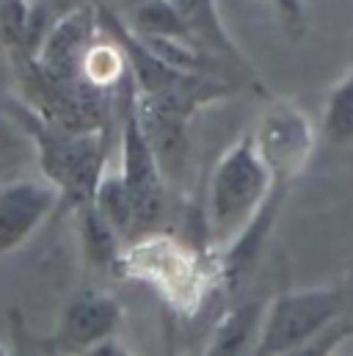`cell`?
<instances>
[{"mask_svg":"<svg viewBox=\"0 0 353 356\" xmlns=\"http://www.w3.org/2000/svg\"><path fill=\"white\" fill-rule=\"evenodd\" d=\"M270 188H273L270 172L265 169L254 136L249 130L218 158L210 175L204 227L213 246V257H218L252 224V218L265 204Z\"/></svg>","mask_w":353,"mask_h":356,"instance_id":"6da1fadb","label":"cell"},{"mask_svg":"<svg viewBox=\"0 0 353 356\" xmlns=\"http://www.w3.org/2000/svg\"><path fill=\"white\" fill-rule=\"evenodd\" d=\"M119 268L130 279L149 284L179 312H193L218 276L215 260L158 229L133 238L119 254Z\"/></svg>","mask_w":353,"mask_h":356,"instance_id":"7a4b0ae2","label":"cell"},{"mask_svg":"<svg viewBox=\"0 0 353 356\" xmlns=\"http://www.w3.org/2000/svg\"><path fill=\"white\" fill-rule=\"evenodd\" d=\"M31 136L47 182H53L72 210L91 204L94 188L108 169V149L102 130H61L44 119L31 122Z\"/></svg>","mask_w":353,"mask_h":356,"instance_id":"3957f363","label":"cell"},{"mask_svg":"<svg viewBox=\"0 0 353 356\" xmlns=\"http://www.w3.org/2000/svg\"><path fill=\"white\" fill-rule=\"evenodd\" d=\"M345 318V287H309L276 296L263 315L252 356H281Z\"/></svg>","mask_w":353,"mask_h":356,"instance_id":"277c9868","label":"cell"},{"mask_svg":"<svg viewBox=\"0 0 353 356\" xmlns=\"http://www.w3.org/2000/svg\"><path fill=\"white\" fill-rule=\"evenodd\" d=\"M254 144L270 172L273 185H293L306 169L315 152V124L312 119L287 99H273L257 119Z\"/></svg>","mask_w":353,"mask_h":356,"instance_id":"5b68a950","label":"cell"},{"mask_svg":"<svg viewBox=\"0 0 353 356\" xmlns=\"http://www.w3.org/2000/svg\"><path fill=\"white\" fill-rule=\"evenodd\" d=\"M97 36H99V25L94 6H83L81 11L56 22L44 33L39 47L31 53L39 67V75L58 89L75 91L78 83H83L81 81L83 58Z\"/></svg>","mask_w":353,"mask_h":356,"instance_id":"8992f818","label":"cell"},{"mask_svg":"<svg viewBox=\"0 0 353 356\" xmlns=\"http://www.w3.org/2000/svg\"><path fill=\"white\" fill-rule=\"evenodd\" d=\"M58 204L61 193L47 179H11L0 185V257L28 243Z\"/></svg>","mask_w":353,"mask_h":356,"instance_id":"52a82bcc","label":"cell"},{"mask_svg":"<svg viewBox=\"0 0 353 356\" xmlns=\"http://www.w3.org/2000/svg\"><path fill=\"white\" fill-rule=\"evenodd\" d=\"M119 323H122L119 301L108 293L86 290L64 307L56 340L64 351L81 356L83 351L94 348L97 343L116 337Z\"/></svg>","mask_w":353,"mask_h":356,"instance_id":"ba28073f","label":"cell"},{"mask_svg":"<svg viewBox=\"0 0 353 356\" xmlns=\"http://www.w3.org/2000/svg\"><path fill=\"white\" fill-rule=\"evenodd\" d=\"M174 8L179 11L190 39L210 56L227 61L235 72H243L246 78L257 81L252 64L246 61V56L240 53V47L235 44V39L227 33L221 17H218V8H215V0H172Z\"/></svg>","mask_w":353,"mask_h":356,"instance_id":"9c48e42d","label":"cell"},{"mask_svg":"<svg viewBox=\"0 0 353 356\" xmlns=\"http://www.w3.org/2000/svg\"><path fill=\"white\" fill-rule=\"evenodd\" d=\"M265 307L268 304L263 301H249L227 312L218 321L204 356H252L257 337H260Z\"/></svg>","mask_w":353,"mask_h":356,"instance_id":"30bf717a","label":"cell"},{"mask_svg":"<svg viewBox=\"0 0 353 356\" xmlns=\"http://www.w3.org/2000/svg\"><path fill=\"white\" fill-rule=\"evenodd\" d=\"M91 207L110 224L119 238H133V193L116 166H108L94 188Z\"/></svg>","mask_w":353,"mask_h":356,"instance_id":"8fae6325","label":"cell"},{"mask_svg":"<svg viewBox=\"0 0 353 356\" xmlns=\"http://www.w3.org/2000/svg\"><path fill=\"white\" fill-rule=\"evenodd\" d=\"M127 78H130V70H127V58L122 47L99 31V36L94 39V44L88 47L86 58H83L81 81L86 83V89L105 91L113 86H124Z\"/></svg>","mask_w":353,"mask_h":356,"instance_id":"7c38bea8","label":"cell"},{"mask_svg":"<svg viewBox=\"0 0 353 356\" xmlns=\"http://www.w3.org/2000/svg\"><path fill=\"white\" fill-rule=\"evenodd\" d=\"M127 28L138 36H163V39H185L193 42L179 11L172 0H138L130 11ZM196 44V42H193ZM199 47V44H196Z\"/></svg>","mask_w":353,"mask_h":356,"instance_id":"4fadbf2b","label":"cell"},{"mask_svg":"<svg viewBox=\"0 0 353 356\" xmlns=\"http://www.w3.org/2000/svg\"><path fill=\"white\" fill-rule=\"evenodd\" d=\"M78 213V227H81V238L86 246V254L91 257L94 266H119V254L124 246H119V235L110 229V224L91 207L83 204L75 210Z\"/></svg>","mask_w":353,"mask_h":356,"instance_id":"5bb4252c","label":"cell"},{"mask_svg":"<svg viewBox=\"0 0 353 356\" xmlns=\"http://www.w3.org/2000/svg\"><path fill=\"white\" fill-rule=\"evenodd\" d=\"M88 6V0H25V31H22V44L28 47V53H33L39 47V42L44 39V33L61 22L64 17L81 11Z\"/></svg>","mask_w":353,"mask_h":356,"instance_id":"9a60e30c","label":"cell"},{"mask_svg":"<svg viewBox=\"0 0 353 356\" xmlns=\"http://www.w3.org/2000/svg\"><path fill=\"white\" fill-rule=\"evenodd\" d=\"M323 136L331 144H353V70L331 89L326 99Z\"/></svg>","mask_w":353,"mask_h":356,"instance_id":"2e32d148","label":"cell"},{"mask_svg":"<svg viewBox=\"0 0 353 356\" xmlns=\"http://www.w3.org/2000/svg\"><path fill=\"white\" fill-rule=\"evenodd\" d=\"M353 334V323L348 318H343V321H337L334 326H329L320 337H315V340H309L306 346H301V348H293V351H287V354L281 356H331L337 351V346Z\"/></svg>","mask_w":353,"mask_h":356,"instance_id":"e0dca14e","label":"cell"},{"mask_svg":"<svg viewBox=\"0 0 353 356\" xmlns=\"http://www.w3.org/2000/svg\"><path fill=\"white\" fill-rule=\"evenodd\" d=\"M270 3H273L276 14H279L281 25L295 39L304 36V31H306V3L304 0H270Z\"/></svg>","mask_w":353,"mask_h":356,"instance_id":"ac0fdd59","label":"cell"},{"mask_svg":"<svg viewBox=\"0 0 353 356\" xmlns=\"http://www.w3.org/2000/svg\"><path fill=\"white\" fill-rule=\"evenodd\" d=\"M81 356H133V354L127 351V346H124L119 337H110V340H102V343H97L94 348L83 351Z\"/></svg>","mask_w":353,"mask_h":356,"instance_id":"d6986e66","label":"cell"},{"mask_svg":"<svg viewBox=\"0 0 353 356\" xmlns=\"http://www.w3.org/2000/svg\"><path fill=\"white\" fill-rule=\"evenodd\" d=\"M14 141H17V138H14V130L0 119V152L8 149V147H14Z\"/></svg>","mask_w":353,"mask_h":356,"instance_id":"ffe728a7","label":"cell"},{"mask_svg":"<svg viewBox=\"0 0 353 356\" xmlns=\"http://www.w3.org/2000/svg\"><path fill=\"white\" fill-rule=\"evenodd\" d=\"M345 312H348V321L353 323V276L348 282V287H345Z\"/></svg>","mask_w":353,"mask_h":356,"instance_id":"44dd1931","label":"cell"},{"mask_svg":"<svg viewBox=\"0 0 353 356\" xmlns=\"http://www.w3.org/2000/svg\"><path fill=\"white\" fill-rule=\"evenodd\" d=\"M6 3H14V6H25V0H6Z\"/></svg>","mask_w":353,"mask_h":356,"instance_id":"7402d4cb","label":"cell"},{"mask_svg":"<svg viewBox=\"0 0 353 356\" xmlns=\"http://www.w3.org/2000/svg\"><path fill=\"white\" fill-rule=\"evenodd\" d=\"M0 356H6V351H3V348H0Z\"/></svg>","mask_w":353,"mask_h":356,"instance_id":"603a6c76","label":"cell"}]
</instances>
